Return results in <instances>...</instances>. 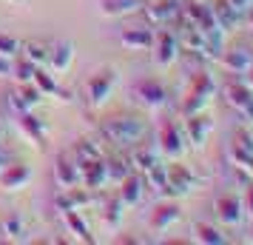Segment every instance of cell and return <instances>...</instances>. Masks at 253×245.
Wrapping results in <instances>:
<instances>
[{
	"instance_id": "6da1fadb",
	"label": "cell",
	"mask_w": 253,
	"mask_h": 245,
	"mask_svg": "<svg viewBox=\"0 0 253 245\" xmlns=\"http://www.w3.org/2000/svg\"><path fill=\"white\" fill-rule=\"evenodd\" d=\"M100 134L105 143L117 148H131V146H139L142 137L148 134V123L142 117H108L100 126Z\"/></svg>"
},
{
	"instance_id": "7a4b0ae2",
	"label": "cell",
	"mask_w": 253,
	"mask_h": 245,
	"mask_svg": "<svg viewBox=\"0 0 253 245\" xmlns=\"http://www.w3.org/2000/svg\"><path fill=\"white\" fill-rule=\"evenodd\" d=\"M211 97H213V77L208 74V71H196L191 86H188V92H185V100H182V114H196V111H202L208 103H211Z\"/></svg>"
},
{
	"instance_id": "3957f363",
	"label": "cell",
	"mask_w": 253,
	"mask_h": 245,
	"mask_svg": "<svg viewBox=\"0 0 253 245\" xmlns=\"http://www.w3.org/2000/svg\"><path fill=\"white\" fill-rule=\"evenodd\" d=\"M114 86H117V69H111V66H105L97 74H91V80L85 83V100H88V105L91 108L105 105L111 92H114Z\"/></svg>"
},
{
	"instance_id": "277c9868",
	"label": "cell",
	"mask_w": 253,
	"mask_h": 245,
	"mask_svg": "<svg viewBox=\"0 0 253 245\" xmlns=\"http://www.w3.org/2000/svg\"><path fill=\"white\" fill-rule=\"evenodd\" d=\"M151 49H154V63H157L160 69H165V66H171L173 60L179 57V37H176L173 29L160 26V32H154Z\"/></svg>"
},
{
	"instance_id": "5b68a950",
	"label": "cell",
	"mask_w": 253,
	"mask_h": 245,
	"mask_svg": "<svg viewBox=\"0 0 253 245\" xmlns=\"http://www.w3.org/2000/svg\"><path fill=\"white\" fill-rule=\"evenodd\" d=\"M148 26H171L182 17V0H154L142 6Z\"/></svg>"
},
{
	"instance_id": "8992f818",
	"label": "cell",
	"mask_w": 253,
	"mask_h": 245,
	"mask_svg": "<svg viewBox=\"0 0 253 245\" xmlns=\"http://www.w3.org/2000/svg\"><path fill=\"white\" fill-rule=\"evenodd\" d=\"M131 94H134V100L142 103L145 108H162V105L168 103V89H165L157 77L137 80L134 86H131Z\"/></svg>"
},
{
	"instance_id": "52a82bcc",
	"label": "cell",
	"mask_w": 253,
	"mask_h": 245,
	"mask_svg": "<svg viewBox=\"0 0 253 245\" xmlns=\"http://www.w3.org/2000/svg\"><path fill=\"white\" fill-rule=\"evenodd\" d=\"M185 131L179 129V123H173V120H162L160 126V151L168 157V160H179L185 154Z\"/></svg>"
},
{
	"instance_id": "ba28073f",
	"label": "cell",
	"mask_w": 253,
	"mask_h": 245,
	"mask_svg": "<svg viewBox=\"0 0 253 245\" xmlns=\"http://www.w3.org/2000/svg\"><path fill=\"white\" fill-rule=\"evenodd\" d=\"M199 183L185 165H168V183H165V191L162 194H168V197H185V194H191L194 186Z\"/></svg>"
},
{
	"instance_id": "9c48e42d",
	"label": "cell",
	"mask_w": 253,
	"mask_h": 245,
	"mask_svg": "<svg viewBox=\"0 0 253 245\" xmlns=\"http://www.w3.org/2000/svg\"><path fill=\"white\" fill-rule=\"evenodd\" d=\"M40 100H43V94H40V89H37L35 83H20L17 89L9 92V105L17 114L20 111H35L37 105H40Z\"/></svg>"
},
{
	"instance_id": "30bf717a",
	"label": "cell",
	"mask_w": 253,
	"mask_h": 245,
	"mask_svg": "<svg viewBox=\"0 0 253 245\" xmlns=\"http://www.w3.org/2000/svg\"><path fill=\"white\" fill-rule=\"evenodd\" d=\"M216 217L225 225H239L245 220V202H242L236 194H219L216 197Z\"/></svg>"
},
{
	"instance_id": "8fae6325",
	"label": "cell",
	"mask_w": 253,
	"mask_h": 245,
	"mask_svg": "<svg viewBox=\"0 0 253 245\" xmlns=\"http://www.w3.org/2000/svg\"><path fill=\"white\" fill-rule=\"evenodd\" d=\"M32 180V165L26 163H9L6 168H0V188L6 191H20L23 186H29Z\"/></svg>"
},
{
	"instance_id": "7c38bea8",
	"label": "cell",
	"mask_w": 253,
	"mask_h": 245,
	"mask_svg": "<svg viewBox=\"0 0 253 245\" xmlns=\"http://www.w3.org/2000/svg\"><path fill=\"white\" fill-rule=\"evenodd\" d=\"M80 183L88 191H97L108 183V168H105V160L97 157V160H88V163H80Z\"/></svg>"
},
{
	"instance_id": "4fadbf2b",
	"label": "cell",
	"mask_w": 253,
	"mask_h": 245,
	"mask_svg": "<svg viewBox=\"0 0 253 245\" xmlns=\"http://www.w3.org/2000/svg\"><path fill=\"white\" fill-rule=\"evenodd\" d=\"M54 180L60 188H71L80 186V163L74 160V154H60L57 163H54Z\"/></svg>"
},
{
	"instance_id": "5bb4252c",
	"label": "cell",
	"mask_w": 253,
	"mask_h": 245,
	"mask_svg": "<svg viewBox=\"0 0 253 245\" xmlns=\"http://www.w3.org/2000/svg\"><path fill=\"white\" fill-rule=\"evenodd\" d=\"M74 63V43L71 40H54L51 43V57H48V69L54 74H66Z\"/></svg>"
},
{
	"instance_id": "9a60e30c",
	"label": "cell",
	"mask_w": 253,
	"mask_h": 245,
	"mask_svg": "<svg viewBox=\"0 0 253 245\" xmlns=\"http://www.w3.org/2000/svg\"><path fill=\"white\" fill-rule=\"evenodd\" d=\"M208 131H211V120H208L202 111L185 117V140L191 143L194 148H202V146H205Z\"/></svg>"
},
{
	"instance_id": "2e32d148",
	"label": "cell",
	"mask_w": 253,
	"mask_h": 245,
	"mask_svg": "<svg viewBox=\"0 0 253 245\" xmlns=\"http://www.w3.org/2000/svg\"><path fill=\"white\" fill-rule=\"evenodd\" d=\"M57 74L51 69H46V66H37L35 69V86L40 89V94H46V97H57V100H71V92H66V89H60L57 80H54Z\"/></svg>"
},
{
	"instance_id": "e0dca14e",
	"label": "cell",
	"mask_w": 253,
	"mask_h": 245,
	"mask_svg": "<svg viewBox=\"0 0 253 245\" xmlns=\"http://www.w3.org/2000/svg\"><path fill=\"white\" fill-rule=\"evenodd\" d=\"M182 17H185V20H191V23H196L202 32H208V29L219 26L216 17H213V9H211V6H205V3H199V0L185 3V6H182Z\"/></svg>"
},
{
	"instance_id": "ac0fdd59",
	"label": "cell",
	"mask_w": 253,
	"mask_h": 245,
	"mask_svg": "<svg viewBox=\"0 0 253 245\" xmlns=\"http://www.w3.org/2000/svg\"><path fill=\"white\" fill-rule=\"evenodd\" d=\"M176 220H179V205L176 202H160L157 208L151 211L148 228L151 231H168Z\"/></svg>"
},
{
	"instance_id": "d6986e66",
	"label": "cell",
	"mask_w": 253,
	"mask_h": 245,
	"mask_svg": "<svg viewBox=\"0 0 253 245\" xmlns=\"http://www.w3.org/2000/svg\"><path fill=\"white\" fill-rule=\"evenodd\" d=\"M120 43L126 49H134V51H142V49H151L154 43V29L151 26H131V29H123L120 32Z\"/></svg>"
},
{
	"instance_id": "ffe728a7",
	"label": "cell",
	"mask_w": 253,
	"mask_h": 245,
	"mask_svg": "<svg viewBox=\"0 0 253 245\" xmlns=\"http://www.w3.org/2000/svg\"><path fill=\"white\" fill-rule=\"evenodd\" d=\"M219 60H222V66L228 71H236V74H245V71L251 69V63H253V51L251 49H225L222 54H219Z\"/></svg>"
},
{
	"instance_id": "44dd1931",
	"label": "cell",
	"mask_w": 253,
	"mask_h": 245,
	"mask_svg": "<svg viewBox=\"0 0 253 245\" xmlns=\"http://www.w3.org/2000/svg\"><path fill=\"white\" fill-rule=\"evenodd\" d=\"M88 202H91V191H88V188L71 186V188H63L57 194V208L60 211H80L83 205H88Z\"/></svg>"
},
{
	"instance_id": "7402d4cb",
	"label": "cell",
	"mask_w": 253,
	"mask_h": 245,
	"mask_svg": "<svg viewBox=\"0 0 253 245\" xmlns=\"http://www.w3.org/2000/svg\"><path fill=\"white\" fill-rule=\"evenodd\" d=\"M0 240H9V243H29V228L20 214H9L0 220Z\"/></svg>"
},
{
	"instance_id": "603a6c76",
	"label": "cell",
	"mask_w": 253,
	"mask_h": 245,
	"mask_svg": "<svg viewBox=\"0 0 253 245\" xmlns=\"http://www.w3.org/2000/svg\"><path fill=\"white\" fill-rule=\"evenodd\" d=\"M142 191H145V177L139 174V171H131L120 183V199H123V205H137L139 199H142Z\"/></svg>"
},
{
	"instance_id": "cb8c5ba5",
	"label": "cell",
	"mask_w": 253,
	"mask_h": 245,
	"mask_svg": "<svg viewBox=\"0 0 253 245\" xmlns=\"http://www.w3.org/2000/svg\"><path fill=\"white\" fill-rule=\"evenodd\" d=\"M17 126H20V131L35 143L37 148L43 146V140H46V123H43L40 117H35L32 111H20V114H17Z\"/></svg>"
},
{
	"instance_id": "d4e9b609",
	"label": "cell",
	"mask_w": 253,
	"mask_h": 245,
	"mask_svg": "<svg viewBox=\"0 0 253 245\" xmlns=\"http://www.w3.org/2000/svg\"><path fill=\"white\" fill-rule=\"evenodd\" d=\"M148 0H100V12L105 17H128V14L142 12Z\"/></svg>"
},
{
	"instance_id": "484cf974",
	"label": "cell",
	"mask_w": 253,
	"mask_h": 245,
	"mask_svg": "<svg viewBox=\"0 0 253 245\" xmlns=\"http://www.w3.org/2000/svg\"><path fill=\"white\" fill-rule=\"evenodd\" d=\"M225 100H228V105H233V108L242 114V111L251 105V100H253V89L248 86V83L230 80L228 86H225Z\"/></svg>"
},
{
	"instance_id": "4316f807",
	"label": "cell",
	"mask_w": 253,
	"mask_h": 245,
	"mask_svg": "<svg viewBox=\"0 0 253 245\" xmlns=\"http://www.w3.org/2000/svg\"><path fill=\"white\" fill-rule=\"evenodd\" d=\"M211 9H213V17H216V23H219L222 32H230V29L236 26V20H239V14L230 6V0H213Z\"/></svg>"
},
{
	"instance_id": "83f0119b",
	"label": "cell",
	"mask_w": 253,
	"mask_h": 245,
	"mask_svg": "<svg viewBox=\"0 0 253 245\" xmlns=\"http://www.w3.org/2000/svg\"><path fill=\"white\" fill-rule=\"evenodd\" d=\"M194 240L202 245H225L228 243V237L219 231V228H213L211 222H196L194 225Z\"/></svg>"
},
{
	"instance_id": "f1b7e54d",
	"label": "cell",
	"mask_w": 253,
	"mask_h": 245,
	"mask_svg": "<svg viewBox=\"0 0 253 245\" xmlns=\"http://www.w3.org/2000/svg\"><path fill=\"white\" fill-rule=\"evenodd\" d=\"M23 57L32 60L35 66H48L51 46H46L43 40H26V43H23Z\"/></svg>"
},
{
	"instance_id": "f546056e",
	"label": "cell",
	"mask_w": 253,
	"mask_h": 245,
	"mask_svg": "<svg viewBox=\"0 0 253 245\" xmlns=\"http://www.w3.org/2000/svg\"><path fill=\"white\" fill-rule=\"evenodd\" d=\"M157 163H160V154L154 151V148H148V146H137V151L131 154V165L137 168L139 174H145V171L154 168Z\"/></svg>"
},
{
	"instance_id": "4dcf8cb0",
	"label": "cell",
	"mask_w": 253,
	"mask_h": 245,
	"mask_svg": "<svg viewBox=\"0 0 253 245\" xmlns=\"http://www.w3.org/2000/svg\"><path fill=\"white\" fill-rule=\"evenodd\" d=\"M63 217H66V225L74 231V237H77L80 243H94L91 228L85 225V220L80 217V211H63Z\"/></svg>"
},
{
	"instance_id": "1f68e13d",
	"label": "cell",
	"mask_w": 253,
	"mask_h": 245,
	"mask_svg": "<svg viewBox=\"0 0 253 245\" xmlns=\"http://www.w3.org/2000/svg\"><path fill=\"white\" fill-rule=\"evenodd\" d=\"M105 168H108V180L111 183H123L131 171H134V165H131V160H126V157H114V160H105Z\"/></svg>"
},
{
	"instance_id": "d6a6232c",
	"label": "cell",
	"mask_w": 253,
	"mask_h": 245,
	"mask_svg": "<svg viewBox=\"0 0 253 245\" xmlns=\"http://www.w3.org/2000/svg\"><path fill=\"white\" fill-rule=\"evenodd\" d=\"M123 199H120V194L117 197H111L108 202H105V211H103V217H105V225L108 228H117L120 222H123Z\"/></svg>"
},
{
	"instance_id": "836d02e7",
	"label": "cell",
	"mask_w": 253,
	"mask_h": 245,
	"mask_svg": "<svg viewBox=\"0 0 253 245\" xmlns=\"http://www.w3.org/2000/svg\"><path fill=\"white\" fill-rule=\"evenodd\" d=\"M97 157H103V151L94 140H80L74 146V160L77 163H88V160H97Z\"/></svg>"
},
{
	"instance_id": "e575fe53",
	"label": "cell",
	"mask_w": 253,
	"mask_h": 245,
	"mask_svg": "<svg viewBox=\"0 0 253 245\" xmlns=\"http://www.w3.org/2000/svg\"><path fill=\"white\" fill-rule=\"evenodd\" d=\"M145 183H148L151 188H157V191H165V183H168V165H162V163H157L154 168H148L145 171Z\"/></svg>"
},
{
	"instance_id": "d590c367",
	"label": "cell",
	"mask_w": 253,
	"mask_h": 245,
	"mask_svg": "<svg viewBox=\"0 0 253 245\" xmlns=\"http://www.w3.org/2000/svg\"><path fill=\"white\" fill-rule=\"evenodd\" d=\"M23 51V40L14 35H6V32H0V54H6V57H17Z\"/></svg>"
},
{
	"instance_id": "8d00e7d4",
	"label": "cell",
	"mask_w": 253,
	"mask_h": 245,
	"mask_svg": "<svg viewBox=\"0 0 253 245\" xmlns=\"http://www.w3.org/2000/svg\"><path fill=\"white\" fill-rule=\"evenodd\" d=\"M230 146H233V148H242V151H253V134H251V129H248V126L233 129Z\"/></svg>"
},
{
	"instance_id": "74e56055",
	"label": "cell",
	"mask_w": 253,
	"mask_h": 245,
	"mask_svg": "<svg viewBox=\"0 0 253 245\" xmlns=\"http://www.w3.org/2000/svg\"><path fill=\"white\" fill-rule=\"evenodd\" d=\"M35 63H32V60H17V63H14V69H12V77H17V80L20 83H32L35 80Z\"/></svg>"
},
{
	"instance_id": "f35d334b",
	"label": "cell",
	"mask_w": 253,
	"mask_h": 245,
	"mask_svg": "<svg viewBox=\"0 0 253 245\" xmlns=\"http://www.w3.org/2000/svg\"><path fill=\"white\" fill-rule=\"evenodd\" d=\"M230 157H233V163L239 165L242 171H248L253 177V151H242V148H233L230 146Z\"/></svg>"
},
{
	"instance_id": "ab89813d",
	"label": "cell",
	"mask_w": 253,
	"mask_h": 245,
	"mask_svg": "<svg viewBox=\"0 0 253 245\" xmlns=\"http://www.w3.org/2000/svg\"><path fill=\"white\" fill-rule=\"evenodd\" d=\"M12 69H14L12 57H6V54H0V77H12Z\"/></svg>"
},
{
	"instance_id": "60d3db41",
	"label": "cell",
	"mask_w": 253,
	"mask_h": 245,
	"mask_svg": "<svg viewBox=\"0 0 253 245\" xmlns=\"http://www.w3.org/2000/svg\"><path fill=\"white\" fill-rule=\"evenodd\" d=\"M230 6L236 9V14H242V12H248L253 6V0H230Z\"/></svg>"
},
{
	"instance_id": "b9f144b4",
	"label": "cell",
	"mask_w": 253,
	"mask_h": 245,
	"mask_svg": "<svg viewBox=\"0 0 253 245\" xmlns=\"http://www.w3.org/2000/svg\"><path fill=\"white\" fill-rule=\"evenodd\" d=\"M245 214H253V186H248V191H245Z\"/></svg>"
},
{
	"instance_id": "7bdbcfd3",
	"label": "cell",
	"mask_w": 253,
	"mask_h": 245,
	"mask_svg": "<svg viewBox=\"0 0 253 245\" xmlns=\"http://www.w3.org/2000/svg\"><path fill=\"white\" fill-rule=\"evenodd\" d=\"M242 120H245V123H253V100H251V105H248V108H245V111H242Z\"/></svg>"
},
{
	"instance_id": "ee69618b",
	"label": "cell",
	"mask_w": 253,
	"mask_h": 245,
	"mask_svg": "<svg viewBox=\"0 0 253 245\" xmlns=\"http://www.w3.org/2000/svg\"><path fill=\"white\" fill-rule=\"evenodd\" d=\"M9 163H12V154H6L3 148H0V168H6Z\"/></svg>"
},
{
	"instance_id": "f6af8a7d",
	"label": "cell",
	"mask_w": 253,
	"mask_h": 245,
	"mask_svg": "<svg viewBox=\"0 0 253 245\" xmlns=\"http://www.w3.org/2000/svg\"><path fill=\"white\" fill-rule=\"evenodd\" d=\"M245 74H248V86H251V89H253V63H251V69L245 71Z\"/></svg>"
},
{
	"instance_id": "bcb514c9",
	"label": "cell",
	"mask_w": 253,
	"mask_h": 245,
	"mask_svg": "<svg viewBox=\"0 0 253 245\" xmlns=\"http://www.w3.org/2000/svg\"><path fill=\"white\" fill-rule=\"evenodd\" d=\"M245 17H248V23L253 26V6H251V9H248V12H245Z\"/></svg>"
},
{
	"instance_id": "7dc6e473",
	"label": "cell",
	"mask_w": 253,
	"mask_h": 245,
	"mask_svg": "<svg viewBox=\"0 0 253 245\" xmlns=\"http://www.w3.org/2000/svg\"><path fill=\"white\" fill-rule=\"evenodd\" d=\"M3 134H6V126H3V123H0V137H3Z\"/></svg>"
},
{
	"instance_id": "c3c4849f",
	"label": "cell",
	"mask_w": 253,
	"mask_h": 245,
	"mask_svg": "<svg viewBox=\"0 0 253 245\" xmlns=\"http://www.w3.org/2000/svg\"><path fill=\"white\" fill-rule=\"evenodd\" d=\"M12 3H26V0H12Z\"/></svg>"
}]
</instances>
